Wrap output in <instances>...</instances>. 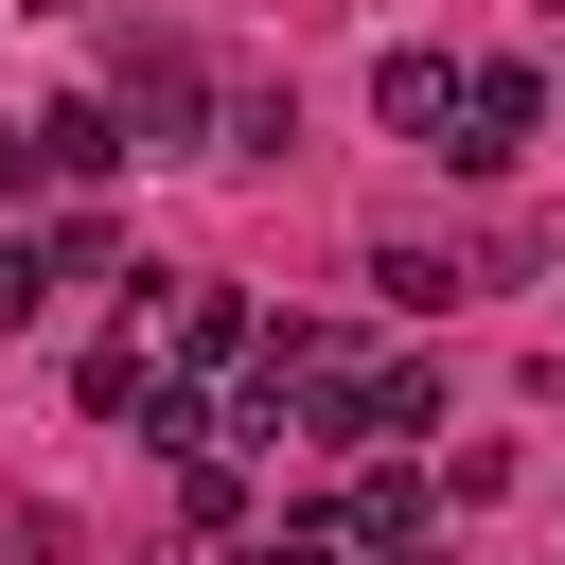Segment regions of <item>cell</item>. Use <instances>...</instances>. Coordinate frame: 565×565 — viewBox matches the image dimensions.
<instances>
[{
	"mask_svg": "<svg viewBox=\"0 0 565 565\" xmlns=\"http://www.w3.org/2000/svg\"><path fill=\"white\" fill-rule=\"evenodd\" d=\"M106 106H124L141 141H194V124H212V88H194L177 35H124V53H106Z\"/></svg>",
	"mask_w": 565,
	"mask_h": 565,
	"instance_id": "1",
	"label": "cell"
},
{
	"mask_svg": "<svg viewBox=\"0 0 565 565\" xmlns=\"http://www.w3.org/2000/svg\"><path fill=\"white\" fill-rule=\"evenodd\" d=\"M247 353H265L247 282H177V300H159V371H177V388H194V371H247Z\"/></svg>",
	"mask_w": 565,
	"mask_h": 565,
	"instance_id": "2",
	"label": "cell"
},
{
	"mask_svg": "<svg viewBox=\"0 0 565 565\" xmlns=\"http://www.w3.org/2000/svg\"><path fill=\"white\" fill-rule=\"evenodd\" d=\"M530 141H547V71H477V106H459L441 159H459V177H512Z\"/></svg>",
	"mask_w": 565,
	"mask_h": 565,
	"instance_id": "3",
	"label": "cell"
},
{
	"mask_svg": "<svg viewBox=\"0 0 565 565\" xmlns=\"http://www.w3.org/2000/svg\"><path fill=\"white\" fill-rule=\"evenodd\" d=\"M371 106H388V141H459L477 71H459V53H371Z\"/></svg>",
	"mask_w": 565,
	"mask_h": 565,
	"instance_id": "4",
	"label": "cell"
},
{
	"mask_svg": "<svg viewBox=\"0 0 565 565\" xmlns=\"http://www.w3.org/2000/svg\"><path fill=\"white\" fill-rule=\"evenodd\" d=\"M371 282H388L406 318H441V300H477V247H406V230H388V247H371Z\"/></svg>",
	"mask_w": 565,
	"mask_h": 565,
	"instance_id": "5",
	"label": "cell"
},
{
	"mask_svg": "<svg viewBox=\"0 0 565 565\" xmlns=\"http://www.w3.org/2000/svg\"><path fill=\"white\" fill-rule=\"evenodd\" d=\"M247 565H406V547H388V530H353V512H282Z\"/></svg>",
	"mask_w": 565,
	"mask_h": 565,
	"instance_id": "6",
	"label": "cell"
},
{
	"mask_svg": "<svg viewBox=\"0 0 565 565\" xmlns=\"http://www.w3.org/2000/svg\"><path fill=\"white\" fill-rule=\"evenodd\" d=\"M282 141H300L282 88H230V106H212V159H282Z\"/></svg>",
	"mask_w": 565,
	"mask_h": 565,
	"instance_id": "7",
	"label": "cell"
},
{
	"mask_svg": "<svg viewBox=\"0 0 565 565\" xmlns=\"http://www.w3.org/2000/svg\"><path fill=\"white\" fill-rule=\"evenodd\" d=\"M335 512H353V530H388V547H424V477H406V459H371Z\"/></svg>",
	"mask_w": 565,
	"mask_h": 565,
	"instance_id": "8",
	"label": "cell"
},
{
	"mask_svg": "<svg viewBox=\"0 0 565 565\" xmlns=\"http://www.w3.org/2000/svg\"><path fill=\"white\" fill-rule=\"evenodd\" d=\"M124 159V106H53V177H106Z\"/></svg>",
	"mask_w": 565,
	"mask_h": 565,
	"instance_id": "9",
	"label": "cell"
},
{
	"mask_svg": "<svg viewBox=\"0 0 565 565\" xmlns=\"http://www.w3.org/2000/svg\"><path fill=\"white\" fill-rule=\"evenodd\" d=\"M53 282H124V230L106 212H53Z\"/></svg>",
	"mask_w": 565,
	"mask_h": 565,
	"instance_id": "10",
	"label": "cell"
},
{
	"mask_svg": "<svg viewBox=\"0 0 565 565\" xmlns=\"http://www.w3.org/2000/svg\"><path fill=\"white\" fill-rule=\"evenodd\" d=\"M53 194V124H0V212H35Z\"/></svg>",
	"mask_w": 565,
	"mask_h": 565,
	"instance_id": "11",
	"label": "cell"
},
{
	"mask_svg": "<svg viewBox=\"0 0 565 565\" xmlns=\"http://www.w3.org/2000/svg\"><path fill=\"white\" fill-rule=\"evenodd\" d=\"M53 547H71V512H53V494H18V512H0V565H53Z\"/></svg>",
	"mask_w": 565,
	"mask_h": 565,
	"instance_id": "12",
	"label": "cell"
},
{
	"mask_svg": "<svg viewBox=\"0 0 565 565\" xmlns=\"http://www.w3.org/2000/svg\"><path fill=\"white\" fill-rule=\"evenodd\" d=\"M35 300H53V247H18V230H0V335H18Z\"/></svg>",
	"mask_w": 565,
	"mask_h": 565,
	"instance_id": "13",
	"label": "cell"
},
{
	"mask_svg": "<svg viewBox=\"0 0 565 565\" xmlns=\"http://www.w3.org/2000/svg\"><path fill=\"white\" fill-rule=\"evenodd\" d=\"M547 18H565V0H547Z\"/></svg>",
	"mask_w": 565,
	"mask_h": 565,
	"instance_id": "14",
	"label": "cell"
}]
</instances>
